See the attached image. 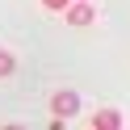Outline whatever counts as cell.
Here are the masks:
<instances>
[{"mask_svg":"<svg viewBox=\"0 0 130 130\" xmlns=\"http://www.w3.org/2000/svg\"><path fill=\"white\" fill-rule=\"evenodd\" d=\"M42 4H46V9H67L71 0H42Z\"/></svg>","mask_w":130,"mask_h":130,"instance_id":"obj_5","label":"cell"},{"mask_svg":"<svg viewBox=\"0 0 130 130\" xmlns=\"http://www.w3.org/2000/svg\"><path fill=\"white\" fill-rule=\"evenodd\" d=\"M92 4H88V0H76V4H67V21L71 25H92Z\"/></svg>","mask_w":130,"mask_h":130,"instance_id":"obj_2","label":"cell"},{"mask_svg":"<svg viewBox=\"0 0 130 130\" xmlns=\"http://www.w3.org/2000/svg\"><path fill=\"white\" fill-rule=\"evenodd\" d=\"M92 130H122V113H113V109H101L92 118Z\"/></svg>","mask_w":130,"mask_h":130,"instance_id":"obj_3","label":"cell"},{"mask_svg":"<svg viewBox=\"0 0 130 130\" xmlns=\"http://www.w3.org/2000/svg\"><path fill=\"white\" fill-rule=\"evenodd\" d=\"M4 130H21V126H4Z\"/></svg>","mask_w":130,"mask_h":130,"instance_id":"obj_6","label":"cell"},{"mask_svg":"<svg viewBox=\"0 0 130 130\" xmlns=\"http://www.w3.org/2000/svg\"><path fill=\"white\" fill-rule=\"evenodd\" d=\"M13 67H17V59H13L9 51H0V80H4V76H13Z\"/></svg>","mask_w":130,"mask_h":130,"instance_id":"obj_4","label":"cell"},{"mask_svg":"<svg viewBox=\"0 0 130 130\" xmlns=\"http://www.w3.org/2000/svg\"><path fill=\"white\" fill-rule=\"evenodd\" d=\"M51 113H55V118L80 113V96H76V92H55V96H51Z\"/></svg>","mask_w":130,"mask_h":130,"instance_id":"obj_1","label":"cell"}]
</instances>
